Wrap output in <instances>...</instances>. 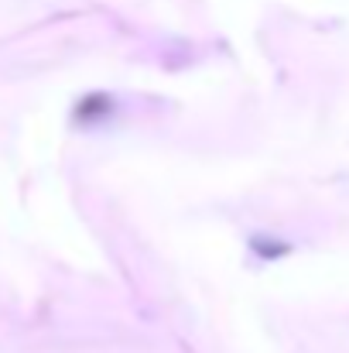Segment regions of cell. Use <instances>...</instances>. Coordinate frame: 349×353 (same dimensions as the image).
I'll return each mask as SVG.
<instances>
[{
    "instance_id": "1",
    "label": "cell",
    "mask_w": 349,
    "mask_h": 353,
    "mask_svg": "<svg viewBox=\"0 0 349 353\" xmlns=\"http://www.w3.org/2000/svg\"><path fill=\"white\" fill-rule=\"evenodd\" d=\"M114 110H116V100L110 93H89V97H83V100L76 103L72 120H76L79 127H93V123H100V120L114 117Z\"/></svg>"
},
{
    "instance_id": "2",
    "label": "cell",
    "mask_w": 349,
    "mask_h": 353,
    "mask_svg": "<svg viewBox=\"0 0 349 353\" xmlns=\"http://www.w3.org/2000/svg\"><path fill=\"white\" fill-rule=\"evenodd\" d=\"M250 250H253L260 261H277V257H288V254H291V243L281 240V236L253 234L250 236Z\"/></svg>"
}]
</instances>
